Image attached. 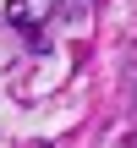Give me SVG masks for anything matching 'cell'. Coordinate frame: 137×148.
I'll return each mask as SVG.
<instances>
[{"label":"cell","instance_id":"obj_1","mask_svg":"<svg viewBox=\"0 0 137 148\" xmlns=\"http://www.w3.org/2000/svg\"><path fill=\"white\" fill-rule=\"evenodd\" d=\"M60 5H66V0H11V5H5V22L22 27V33H38Z\"/></svg>","mask_w":137,"mask_h":148}]
</instances>
